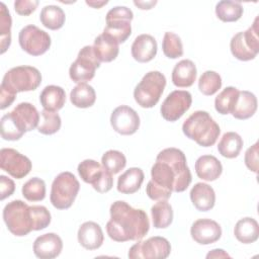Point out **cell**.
<instances>
[{
  "label": "cell",
  "mask_w": 259,
  "mask_h": 259,
  "mask_svg": "<svg viewBox=\"0 0 259 259\" xmlns=\"http://www.w3.org/2000/svg\"><path fill=\"white\" fill-rule=\"evenodd\" d=\"M230 258L231 256L223 249H213L207 255L206 258Z\"/></svg>",
  "instance_id": "cell-48"
},
{
  "label": "cell",
  "mask_w": 259,
  "mask_h": 259,
  "mask_svg": "<svg viewBox=\"0 0 259 259\" xmlns=\"http://www.w3.org/2000/svg\"><path fill=\"white\" fill-rule=\"evenodd\" d=\"M63 249V241L59 235L48 233L37 237L33 243V253L40 259L58 257Z\"/></svg>",
  "instance_id": "cell-19"
},
{
  "label": "cell",
  "mask_w": 259,
  "mask_h": 259,
  "mask_svg": "<svg viewBox=\"0 0 259 259\" xmlns=\"http://www.w3.org/2000/svg\"><path fill=\"white\" fill-rule=\"evenodd\" d=\"M144 172L141 168L132 167L122 173L117 179V190L123 194L137 192L144 181Z\"/></svg>",
  "instance_id": "cell-28"
},
{
  "label": "cell",
  "mask_w": 259,
  "mask_h": 259,
  "mask_svg": "<svg viewBox=\"0 0 259 259\" xmlns=\"http://www.w3.org/2000/svg\"><path fill=\"white\" fill-rule=\"evenodd\" d=\"M157 41L154 36L143 33L138 35L132 45V56L140 63L152 61L157 54Z\"/></svg>",
  "instance_id": "cell-21"
},
{
  "label": "cell",
  "mask_w": 259,
  "mask_h": 259,
  "mask_svg": "<svg viewBox=\"0 0 259 259\" xmlns=\"http://www.w3.org/2000/svg\"><path fill=\"white\" fill-rule=\"evenodd\" d=\"M196 67L190 60H181L172 71V82L176 87H190L196 80Z\"/></svg>",
  "instance_id": "cell-25"
},
{
  "label": "cell",
  "mask_w": 259,
  "mask_h": 259,
  "mask_svg": "<svg viewBox=\"0 0 259 259\" xmlns=\"http://www.w3.org/2000/svg\"><path fill=\"white\" fill-rule=\"evenodd\" d=\"M42 121L37 126V131L42 135H53L57 133L62 124L61 117L57 112L44 109L41 111Z\"/></svg>",
  "instance_id": "cell-41"
},
{
  "label": "cell",
  "mask_w": 259,
  "mask_h": 259,
  "mask_svg": "<svg viewBox=\"0 0 259 259\" xmlns=\"http://www.w3.org/2000/svg\"><path fill=\"white\" fill-rule=\"evenodd\" d=\"M118 45L119 44L114 38L102 32L95 37L93 50L100 62L108 63L117 57L119 52Z\"/></svg>",
  "instance_id": "cell-24"
},
{
  "label": "cell",
  "mask_w": 259,
  "mask_h": 259,
  "mask_svg": "<svg viewBox=\"0 0 259 259\" xmlns=\"http://www.w3.org/2000/svg\"><path fill=\"white\" fill-rule=\"evenodd\" d=\"M110 220L106 224L109 238L115 242L139 241L149 232L150 222L141 208H134L123 200L110 205Z\"/></svg>",
  "instance_id": "cell-2"
},
{
  "label": "cell",
  "mask_w": 259,
  "mask_h": 259,
  "mask_svg": "<svg viewBox=\"0 0 259 259\" xmlns=\"http://www.w3.org/2000/svg\"><path fill=\"white\" fill-rule=\"evenodd\" d=\"M38 1L36 0H17L14 2V9L17 14L27 16L36 9Z\"/></svg>",
  "instance_id": "cell-45"
},
{
  "label": "cell",
  "mask_w": 259,
  "mask_h": 259,
  "mask_svg": "<svg viewBox=\"0 0 259 259\" xmlns=\"http://www.w3.org/2000/svg\"><path fill=\"white\" fill-rule=\"evenodd\" d=\"M164 55L169 59H177L183 55V45L181 38L174 32L167 31L162 41Z\"/></svg>",
  "instance_id": "cell-40"
},
{
  "label": "cell",
  "mask_w": 259,
  "mask_h": 259,
  "mask_svg": "<svg viewBox=\"0 0 259 259\" xmlns=\"http://www.w3.org/2000/svg\"><path fill=\"white\" fill-rule=\"evenodd\" d=\"M153 226L156 229L168 228L173 221V209L167 200H159L151 207Z\"/></svg>",
  "instance_id": "cell-33"
},
{
  "label": "cell",
  "mask_w": 259,
  "mask_h": 259,
  "mask_svg": "<svg viewBox=\"0 0 259 259\" xmlns=\"http://www.w3.org/2000/svg\"><path fill=\"white\" fill-rule=\"evenodd\" d=\"M110 124L116 133L123 136H130L139 130L140 117L137 111L132 107L120 105L112 111Z\"/></svg>",
  "instance_id": "cell-16"
},
{
  "label": "cell",
  "mask_w": 259,
  "mask_h": 259,
  "mask_svg": "<svg viewBox=\"0 0 259 259\" xmlns=\"http://www.w3.org/2000/svg\"><path fill=\"white\" fill-rule=\"evenodd\" d=\"M0 190H1V200H4L6 197H9L15 190V184L13 180L6 177L5 175L0 176Z\"/></svg>",
  "instance_id": "cell-46"
},
{
  "label": "cell",
  "mask_w": 259,
  "mask_h": 259,
  "mask_svg": "<svg viewBox=\"0 0 259 259\" xmlns=\"http://www.w3.org/2000/svg\"><path fill=\"white\" fill-rule=\"evenodd\" d=\"M171 245L163 237L155 236L133 245L128 251L131 259H165L170 255Z\"/></svg>",
  "instance_id": "cell-12"
},
{
  "label": "cell",
  "mask_w": 259,
  "mask_h": 259,
  "mask_svg": "<svg viewBox=\"0 0 259 259\" xmlns=\"http://www.w3.org/2000/svg\"><path fill=\"white\" fill-rule=\"evenodd\" d=\"M191 238L200 245L212 244L222 236L221 226L210 219H199L195 221L190 229Z\"/></svg>",
  "instance_id": "cell-18"
},
{
  "label": "cell",
  "mask_w": 259,
  "mask_h": 259,
  "mask_svg": "<svg viewBox=\"0 0 259 259\" xmlns=\"http://www.w3.org/2000/svg\"><path fill=\"white\" fill-rule=\"evenodd\" d=\"M20 48L30 56H40L51 47V36L33 24L24 26L18 34Z\"/></svg>",
  "instance_id": "cell-13"
},
{
  "label": "cell",
  "mask_w": 259,
  "mask_h": 259,
  "mask_svg": "<svg viewBox=\"0 0 259 259\" xmlns=\"http://www.w3.org/2000/svg\"><path fill=\"white\" fill-rule=\"evenodd\" d=\"M259 17L257 16L247 30L236 33L230 42L233 56L240 61H250L255 59L259 53Z\"/></svg>",
  "instance_id": "cell-8"
},
{
  "label": "cell",
  "mask_w": 259,
  "mask_h": 259,
  "mask_svg": "<svg viewBox=\"0 0 259 259\" xmlns=\"http://www.w3.org/2000/svg\"><path fill=\"white\" fill-rule=\"evenodd\" d=\"M192 96L188 91H172L163 101L160 111L164 119L168 121L178 120L191 106Z\"/></svg>",
  "instance_id": "cell-14"
},
{
  "label": "cell",
  "mask_w": 259,
  "mask_h": 259,
  "mask_svg": "<svg viewBox=\"0 0 259 259\" xmlns=\"http://www.w3.org/2000/svg\"><path fill=\"white\" fill-rule=\"evenodd\" d=\"M11 15L6 5L0 3V47L1 54H4L11 44Z\"/></svg>",
  "instance_id": "cell-36"
},
{
  "label": "cell",
  "mask_w": 259,
  "mask_h": 259,
  "mask_svg": "<svg viewBox=\"0 0 259 259\" xmlns=\"http://www.w3.org/2000/svg\"><path fill=\"white\" fill-rule=\"evenodd\" d=\"M135 5L139 6L141 9H151L152 6H154L157 1H150V2H140V1H135Z\"/></svg>",
  "instance_id": "cell-49"
},
{
  "label": "cell",
  "mask_w": 259,
  "mask_h": 259,
  "mask_svg": "<svg viewBox=\"0 0 259 259\" xmlns=\"http://www.w3.org/2000/svg\"><path fill=\"white\" fill-rule=\"evenodd\" d=\"M3 220L14 236H26L33 231L31 207L22 200L15 199L8 202L3 208Z\"/></svg>",
  "instance_id": "cell-4"
},
{
  "label": "cell",
  "mask_w": 259,
  "mask_h": 259,
  "mask_svg": "<svg viewBox=\"0 0 259 259\" xmlns=\"http://www.w3.org/2000/svg\"><path fill=\"white\" fill-rule=\"evenodd\" d=\"M257 110L256 96L247 90L239 91V95L235 106L232 110V115L237 119H247L254 115Z\"/></svg>",
  "instance_id": "cell-27"
},
{
  "label": "cell",
  "mask_w": 259,
  "mask_h": 259,
  "mask_svg": "<svg viewBox=\"0 0 259 259\" xmlns=\"http://www.w3.org/2000/svg\"><path fill=\"white\" fill-rule=\"evenodd\" d=\"M215 14L224 22H234L243 15V6L238 1L223 0L215 5Z\"/></svg>",
  "instance_id": "cell-34"
},
{
  "label": "cell",
  "mask_w": 259,
  "mask_h": 259,
  "mask_svg": "<svg viewBox=\"0 0 259 259\" xmlns=\"http://www.w3.org/2000/svg\"><path fill=\"white\" fill-rule=\"evenodd\" d=\"M78 173L81 179L92 185V187L99 193H105L112 188L113 178L112 174L108 172L102 164L95 160L86 159L78 165Z\"/></svg>",
  "instance_id": "cell-10"
},
{
  "label": "cell",
  "mask_w": 259,
  "mask_h": 259,
  "mask_svg": "<svg viewBox=\"0 0 259 259\" xmlns=\"http://www.w3.org/2000/svg\"><path fill=\"white\" fill-rule=\"evenodd\" d=\"M133 11L125 6H115L106 14V26L103 32L114 38L118 44L124 42L132 33L131 22Z\"/></svg>",
  "instance_id": "cell-9"
},
{
  "label": "cell",
  "mask_w": 259,
  "mask_h": 259,
  "mask_svg": "<svg viewBox=\"0 0 259 259\" xmlns=\"http://www.w3.org/2000/svg\"><path fill=\"white\" fill-rule=\"evenodd\" d=\"M258 146L259 143L256 142L253 146H251L245 153V164L247 168L254 173L258 172Z\"/></svg>",
  "instance_id": "cell-44"
},
{
  "label": "cell",
  "mask_w": 259,
  "mask_h": 259,
  "mask_svg": "<svg viewBox=\"0 0 259 259\" xmlns=\"http://www.w3.org/2000/svg\"><path fill=\"white\" fill-rule=\"evenodd\" d=\"M0 167L13 178L21 179L31 170L30 160L11 148H3L0 151Z\"/></svg>",
  "instance_id": "cell-15"
},
{
  "label": "cell",
  "mask_w": 259,
  "mask_h": 259,
  "mask_svg": "<svg viewBox=\"0 0 259 259\" xmlns=\"http://www.w3.org/2000/svg\"><path fill=\"white\" fill-rule=\"evenodd\" d=\"M183 134L201 147H211L215 144L221 128L208 112L194 111L182 124Z\"/></svg>",
  "instance_id": "cell-3"
},
{
  "label": "cell",
  "mask_w": 259,
  "mask_h": 259,
  "mask_svg": "<svg viewBox=\"0 0 259 259\" xmlns=\"http://www.w3.org/2000/svg\"><path fill=\"white\" fill-rule=\"evenodd\" d=\"M165 86V76L159 71H150L136 86L134 90V98L143 108L154 107L160 100Z\"/></svg>",
  "instance_id": "cell-5"
},
{
  "label": "cell",
  "mask_w": 259,
  "mask_h": 259,
  "mask_svg": "<svg viewBox=\"0 0 259 259\" xmlns=\"http://www.w3.org/2000/svg\"><path fill=\"white\" fill-rule=\"evenodd\" d=\"M195 172L202 180L214 181L221 176L223 166L214 156L202 155L195 162Z\"/></svg>",
  "instance_id": "cell-23"
},
{
  "label": "cell",
  "mask_w": 259,
  "mask_h": 259,
  "mask_svg": "<svg viewBox=\"0 0 259 259\" xmlns=\"http://www.w3.org/2000/svg\"><path fill=\"white\" fill-rule=\"evenodd\" d=\"M80 189V183L71 172L60 173L52 183L50 200L54 207L67 209L72 206Z\"/></svg>",
  "instance_id": "cell-6"
},
{
  "label": "cell",
  "mask_w": 259,
  "mask_h": 259,
  "mask_svg": "<svg viewBox=\"0 0 259 259\" xmlns=\"http://www.w3.org/2000/svg\"><path fill=\"white\" fill-rule=\"evenodd\" d=\"M239 95V90L236 87H226L214 100V108L221 114H229L232 112Z\"/></svg>",
  "instance_id": "cell-35"
},
{
  "label": "cell",
  "mask_w": 259,
  "mask_h": 259,
  "mask_svg": "<svg viewBox=\"0 0 259 259\" xmlns=\"http://www.w3.org/2000/svg\"><path fill=\"white\" fill-rule=\"evenodd\" d=\"M41 83L40 72L31 66H17L7 71L1 85L14 93L35 90Z\"/></svg>",
  "instance_id": "cell-7"
},
{
  "label": "cell",
  "mask_w": 259,
  "mask_h": 259,
  "mask_svg": "<svg viewBox=\"0 0 259 259\" xmlns=\"http://www.w3.org/2000/svg\"><path fill=\"white\" fill-rule=\"evenodd\" d=\"M152 179L146 192L153 200H167L172 191L183 192L191 183L192 176L184 153L177 148L162 150L151 169Z\"/></svg>",
  "instance_id": "cell-1"
},
{
  "label": "cell",
  "mask_w": 259,
  "mask_h": 259,
  "mask_svg": "<svg viewBox=\"0 0 259 259\" xmlns=\"http://www.w3.org/2000/svg\"><path fill=\"white\" fill-rule=\"evenodd\" d=\"M39 102L44 109L57 112L66 102L65 90L57 85H49L45 87L39 95Z\"/></svg>",
  "instance_id": "cell-26"
},
{
  "label": "cell",
  "mask_w": 259,
  "mask_h": 259,
  "mask_svg": "<svg viewBox=\"0 0 259 259\" xmlns=\"http://www.w3.org/2000/svg\"><path fill=\"white\" fill-rule=\"evenodd\" d=\"M100 61L96 57L93 47L85 46L78 53L77 59L69 69V75L73 82L86 83L95 76V71L100 67Z\"/></svg>",
  "instance_id": "cell-11"
},
{
  "label": "cell",
  "mask_w": 259,
  "mask_h": 259,
  "mask_svg": "<svg viewBox=\"0 0 259 259\" xmlns=\"http://www.w3.org/2000/svg\"><path fill=\"white\" fill-rule=\"evenodd\" d=\"M72 104L79 108H88L95 103L96 93L92 86L87 83L77 84L70 93Z\"/></svg>",
  "instance_id": "cell-31"
},
{
  "label": "cell",
  "mask_w": 259,
  "mask_h": 259,
  "mask_svg": "<svg viewBox=\"0 0 259 259\" xmlns=\"http://www.w3.org/2000/svg\"><path fill=\"white\" fill-rule=\"evenodd\" d=\"M243 139L235 132H228L223 135L218 145L219 153L228 159H233L239 156L243 148Z\"/></svg>",
  "instance_id": "cell-30"
},
{
  "label": "cell",
  "mask_w": 259,
  "mask_h": 259,
  "mask_svg": "<svg viewBox=\"0 0 259 259\" xmlns=\"http://www.w3.org/2000/svg\"><path fill=\"white\" fill-rule=\"evenodd\" d=\"M86 4L93 8H100L103 5L107 4V1H86Z\"/></svg>",
  "instance_id": "cell-50"
},
{
  "label": "cell",
  "mask_w": 259,
  "mask_h": 259,
  "mask_svg": "<svg viewBox=\"0 0 259 259\" xmlns=\"http://www.w3.org/2000/svg\"><path fill=\"white\" fill-rule=\"evenodd\" d=\"M31 213L33 220V231L46 229L51 223V213L46 206L31 205Z\"/></svg>",
  "instance_id": "cell-42"
},
{
  "label": "cell",
  "mask_w": 259,
  "mask_h": 259,
  "mask_svg": "<svg viewBox=\"0 0 259 259\" xmlns=\"http://www.w3.org/2000/svg\"><path fill=\"white\" fill-rule=\"evenodd\" d=\"M15 97H16V93H14L10 89L1 85L0 86V109L3 110L8 106H10L13 103Z\"/></svg>",
  "instance_id": "cell-47"
},
{
  "label": "cell",
  "mask_w": 259,
  "mask_h": 259,
  "mask_svg": "<svg viewBox=\"0 0 259 259\" xmlns=\"http://www.w3.org/2000/svg\"><path fill=\"white\" fill-rule=\"evenodd\" d=\"M190 199L199 211L210 210L215 203V193L211 186L198 182L190 190Z\"/></svg>",
  "instance_id": "cell-22"
},
{
  "label": "cell",
  "mask_w": 259,
  "mask_h": 259,
  "mask_svg": "<svg viewBox=\"0 0 259 259\" xmlns=\"http://www.w3.org/2000/svg\"><path fill=\"white\" fill-rule=\"evenodd\" d=\"M79 244L87 250H96L101 247L104 236L101 227L94 222L83 223L77 234Z\"/></svg>",
  "instance_id": "cell-20"
},
{
  "label": "cell",
  "mask_w": 259,
  "mask_h": 259,
  "mask_svg": "<svg viewBox=\"0 0 259 259\" xmlns=\"http://www.w3.org/2000/svg\"><path fill=\"white\" fill-rule=\"evenodd\" d=\"M102 166L112 175L120 172L126 165L125 156L116 150H108L101 158Z\"/></svg>",
  "instance_id": "cell-39"
},
{
  "label": "cell",
  "mask_w": 259,
  "mask_h": 259,
  "mask_svg": "<svg viewBox=\"0 0 259 259\" xmlns=\"http://www.w3.org/2000/svg\"><path fill=\"white\" fill-rule=\"evenodd\" d=\"M9 115L16 127L23 135L26 132L34 130L39 121V113L37 109L28 102H21L9 112Z\"/></svg>",
  "instance_id": "cell-17"
},
{
  "label": "cell",
  "mask_w": 259,
  "mask_h": 259,
  "mask_svg": "<svg viewBox=\"0 0 259 259\" xmlns=\"http://www.w3.org/2000/svg\"><path fill=\"white\" fill-rule=\"evenodd\" d=\"M39 19L45 27L57 30L64 25L66 15L61 7L57 5H47L41 9Z\"/></svg>",
  "instance_id": "cell-32"
},
{
  "label": "cell",
  "mask_w": 259,
  "mask_h": 259,
  "mask_svg": "<svg viewBox=\"0 0 259 259\" xmlns=\"http://www.w3.org/2000/svg\"><path fill=\"white\" fill-rule=\"evenodd\" d=\"M22 195L28 201H40L46 197V183L38 177L30 178L22 186Z\"/></svg>",
  "instance_id": "cell-37"
},
{
  "label": "cell",
  "mask_w": 259,
  "mask_h": 259,
  "mask_svg": "<svg viewBox=\"0 0 259 259\" xmlns=\"http://www.w3.org/2000/svg\"><path fill=\"white\" fill-rule=\"evenodd\" d=\"M23 134L19 132L14 122L12 121L9 113L5 114L1 118V137L6 141H17Z\"/></svg>",
  "instance_id": "cell-43"
},
{
  "label": "cell",
  "mask_w": 259,
  "mask_h": 259,
  "mask_svg": "<svg viewBox=\"0 0 259 259\" xmlns=\"http://www.w3.org/2000/svg\"><path fill=\"white\" fill-rule=\"evenodd\" d=\"M234 235L243 244L254 243L259 237V225L253 218H243L237 222L234 228Z\"/></svg>",
  "instance_id": "cell-29"
},
{
  "label": "cell",
  "mask_w": 259,
  "mask_h": 259,
  "mask_svg": "<svg viewBox=\"0 0 259 259\" xmlns=\"http://www.w3.org/2000/svg\"><path fill=\"white\" fill-rule=\"evenodd\" d=\"M222 87V78L219 73L214 71H205L199 77L198 80V89L199 91L206 96L213 95Z\"/></svg>",
  "instance_id": "cell-38"
}]
</instances>
